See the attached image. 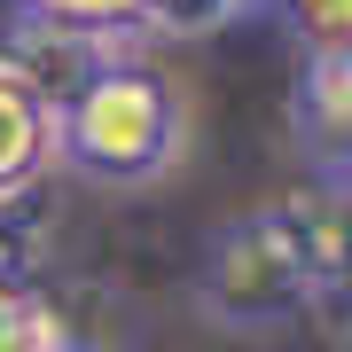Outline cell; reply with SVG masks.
I'll return each mask as SVG.
<instances>
[{
	"mask_svg": "<svg viewBox=\"0 0 352 352\" xmlns=\"http://www.w3.org/2000/svg\"><path fill=\"white\" fill-rule=\"evenodd\" d=\"M344 266H352V196L305 180L274 204H251L204 243L196 305L219 329H274L314 314Z\"/></svg>",
	"mask_w": 352,
	"mask_h": 352,
	"instance_id": "cell-1",
	"label": "cell"
},
{
	"mask_svg": "<svg viewBox=\"0 0 352 352\" xmlns=\"http://www.w3.org/2000/svg\"><path fill=\"white\" fill-rule=\"evenodd\" d=\"M188 149V102L149 55H118L63 102V164L94 188H149Z\"/></svg>",
	"mask_w": 352,
	"mask_h": 352,
	"instance_id": "cell-2",
	"label": "cell"
},
{
	"mask_svg": "<svg viewBox=\"0 0 352 352\" xmlns=\"http://www.w3.org/2000/svg\"><path fill=\"white\" fill-rule=\"evenodd\" d=\"M289 118H298V141L314 157V180L337 188L352 164V55H305Z\"/></svg>",
	"mask_w": 352,
	"mask_h": 352,
	"instance_id": "cell-3",
	"label": "cell"
},
{
	"mask_svg": "<svg viewBox=\"0 0 352 352\" xmlns=\"http://www.w3.org/2000/svg\"><path fill=\"white\" fill-rule=\"evenodd\" d=\"M63 164V118L16 63H0V196L8 188H47Z\"/></svg>",
	"mask_w": 352,
	"mask_h": 352,
	"instance_id": "cell-4",
	"label": "cell"
},
{
	"mask_svg": "<svg viewBox=\"0 0 352 352\" xmlns=\"http://www.w3.org/2000/svg\"><path fill=\"white\" fill-rule=\"evenodd\" d=\"M47 243H55V196L47 188H8L0 196V282H32Z\"/></svg>",
	"mask_w": 352,
	"mask_h": 352,
	"instance_id": "cell-5",
	"label": "cell"
},
{
	"mask_svg": "<svg viewBox=\"0 0 352 352\" xmlns=\"http://www.w3.org/2000/svg\"><path fill=\"white\" fill-rule=\"evenodd\" d=\"M0 352H78L63 305L39 282H0Z\"/></svg>",
	"mask_w": 352,
	"mask_h": 352,
	"instance_id": "cell-6",
	"label": "cell"
},
{
	"mask_svg": "<svg viewBox=\"0 0 352 352\" xmlns=\"http://www.w3.org/2000/svg\"><path fill=\"white\" fill-rule=\"evenodd\" d=\"M141 8L149 0H16V16L63 24L78 39H110V47H141Z\"/></svg>",
	"mask_w": 352,
	"mask_h": 352,
	"instance_id": "cell-7",
	"label": "cell"
},
{
	"mask_svg": "<svg viewBox=\"0 0 352 352\" xmlns=\"http://www.w3.org/2000/svg\"><path fill=\"white\" fill-rule=\"evenodd\" d=\"M243 16H258L251 0H149L141 8V47L149 39H212L227 24H243Z\"/></svg>",
	"mask_w": 352,
	"mask_h": 352,
	"instance_id": "cell-8",
	"label": "cell"
},
{
	"mask_svg": "<svg viewBox=\"0 0 352 352\" xmlns=\"http://www.w3.org/2000/svg\"><path fill=\"white\" fill-rule=\"evenodd\" d=\"M305 55H352V0H274Z\"/></svg>",
	"mask_w": 352,
	"mask_h": 352,
	"instance_id": "cell-9",
	"label": "cell"
},
{
	"mask_svg": "<svg viewBox=\"0 0 352 352\" xmlns=\"http://www.w3.org/2000/svg\"><path fill=\"white\" fill-rule=\"evenodd\" d=\"M314 321H321V329H329L337 344H352V266L337 274V289H329V298L314 305Z\"/></svg>",
	"mask_w": 352,
	"mask_h": 352,
	"instance_id": "cell-10",
	"label": "cell"
},
{
	"mask_svg": "<svg viewBox=\"0 0 352 352\" xmlns=\"http://www.w3.org/2000/svg\"><path fill=\"white\" fill-rule=\"evenodd\" d=\"M337 188H344V196H352V164H344V180H337Z\"/></svg>",
	"mask_w": 352,
	"mask_h": 352,
	"instance_id": "cell-11",
	"label": "cell"
},
{
	"mask_svg": "<svg viewBox=\"0 0 352 352\" xmlns=\"http://www.w3.org/2000/svg\"><path fill=\"white\" fill-rule=\"evenodd\" d=\"M251 8H274V0H251Z\"/></svg>",
	"mask_w": 352,
	"mask_h": 352,
	"instance_id": "cell-12",
	"label": "cell"
}]
</instances>
